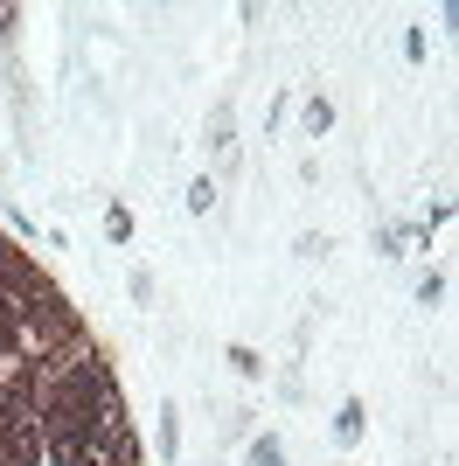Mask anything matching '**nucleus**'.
Wrapping results in <instances>:
<instances>
[{
    "mask_svg": "<svg viewBox=\"0 0 459 466\" xmlns=\"http://www.w3.org/2000/svg\"><path fill=\"white\" fill-rule=\"evenodd\" d=\"M286 460V452H279V439H258V446H250V466H279Z\"/></svg>",
    "mask_w": 459,
    "mask_h": 466,
    "instance_id": "f257e3e1",
    "label": "nucleus"
}]
</instances>
